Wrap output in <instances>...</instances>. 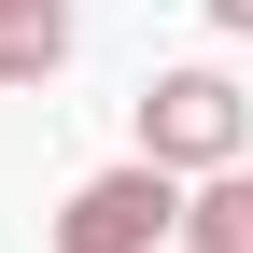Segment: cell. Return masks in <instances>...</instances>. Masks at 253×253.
Segmentation results:
<instances>
[{"mask_svg":"<svg viewBox=\"0 0 253 253\" xmlns=\"http://www.w3.org/2000/svg\"><path fill=\"white\" fill-rule=\"evenodd\" d=\"M239 253H253V239H239Z\"/></svg>","mask_w":253,"mask_h":253,"instance_id":"obj_5","label":"cell"},{"mask_svg":"<svg viewBox=\"0 0 253 253\" xmlns=\"http://www.w3.org/2000/svg\"><path fill=\"white\" fill-rule=\"evenodd\" d=\"M126 113H141V155H169L183 183H211V169H239V155H253V99H239V71H211V56L155 71Z\"/></svg>","mask_w":253,"mask_h":253,"instance_id":"obj_2","label":"cell"},{"mask_svg":"<svg viewBox=\"0 0 253 253\" xmlns=\"http://www.w3.org/2000/svg\"><path fill=\"white\" fill-rule=\"evenodd\" d=\"M71 71V0H0V84H56Z\"/></svg>","mask_w":253,"mask_h":253,"instance_id":"obj_3","label":"cell"},{"mask_svg":"<svg viewBox=\"0 0 253 253\" xmlns=\"http://www.w3.org/2000/svg\"><path fill=\"white\" fill-rule=\"evenodd\" d=\"M183 197H197V183H183L169 155H126V169H84L42 225H56V253H169L183 239Z\"/></svg>","mask_w":253,"mask_h":253,"instance_id":"obj_1","label":"cell"},{"mask_svg":"<svg viewBox=\"0 0 253 253\" xmlns=\"http://www.w3.org/2000/svg\"><path fill=\"white\" fill-rule=\"evenodd\" d=\"M197 14H211V28H225V42H253V0H197Z\"/></svg>","mask_w":253,"mask_h":253,"instance_id":"obj_4","label":"cell"}]
</instances>
